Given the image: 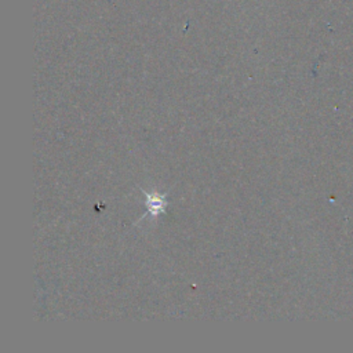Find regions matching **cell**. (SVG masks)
I'll list each match as a JSON object with an SVG mask.
<instances>
[{
	"label": "cell",
	"mask_w": 353,
	"mask_h": 353,
	"mask_svg": "<svg viewBox=\"0 0 353 353\" xmlns=\"http://www.w3.org/2000/svg\"><path fill=\"white\" fill-rule=\"evenodd\" d=\"M146 205L149 207V211L156 214L159 211H161L163 208V200L157 199V197H149V200L146 201Z\"/></svg>",
	"instance_id": "1"
}]
</instances>
